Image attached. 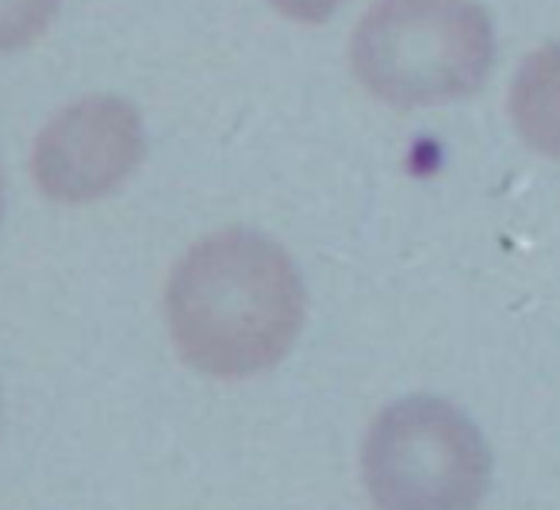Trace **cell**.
Instances as JSON below:
<instances>
[{"mask_svg": "<svg viewBox=\"0 0 560 510\" xmlns=\"http://www.w3.org/2000/svg\"><path fill=\"white\" fill-rule=\"evenodd\" d=\"M173 346L208 376H254L289 357L304 326V280L277 242L219 231L196 242L170 277Z\"/></svg>", "mask_w": 560, "mask_h": 510, "instance_id": "1", "label": "cell"}, {"mask_svg": "<svg viewBox=\"0 0 560 510\" xmlns=\"http://www.w3.org/2000/svg\"><path fill=\"white\" fill-rule=\"evenodd\" d=\"M350 62L392 108L460 101L495 66V27L472 0H376L350 39Z\"/></svg>", "mask_w": 560, "mask_h": 510, "instance_id": "2", "label": "cell"}, {"mask_svg": "<svg viewBox=\"0 0 560 510\" xmlns=\"http://www.w3.org/2000/svg\"><path fill=\"white\" fill-rule=\"evenodd\" d=\"M361 472L376 510H476L491 484V449L460 407L411 395L376 415Z\"/></svg>", "mask_w": 560, "mask_h": 510, "instance_id": "3", "label": "cell"}, {"mask_svg": "<svg viewBox=\"0 0 560 510\" xmlns=\"http://www.w3.org/2000/svg\"><path fill=\"white\" fill-rule=\"evenodd\" d=\"M147 154V131L135 104L89 96L62 108L35 139L32 170L58 204H93L116 193Z\"/></svg>", "mask_w": 560, "mask_h": 510, "instance_id": "4", "label": "cell"}, {"mask_svg": "<svg viewBox=\"0 0 560 510\" xmlns=\"http://www.w3.org/2000/svg\"><path fill=\"white\" fill-rule=\"evenodd\" d=\"M511 119L526 147L560 158V43L534 50L514 73Z\"/></svg>", "mask_w": 560, "mask_h": 510, "instance_id": "5", "label": "cell"}, {"mask_svg": "<svg viewBox=\"0 0 560 510\" xmlns=\"http://www.w3.org/2000/svg\"><path fill=\"white\" fill-rule=\"evenodd\" d=\"M62 0H0V55L35 43L58 16Z\"/></svg>", "mask_w": 560, "mask_h": 510, "instance_id": "6", "label": "cell"}, {"mask_svg": "<svg viewBox=\"0 0 560 510\" xmlns=\"http://www.w3.org/2000/svg\"><path fill=\"white\" fill-rule=\"evenodd\" d=\"M342 4L346 0H272V9H277L280 16L296 20V24H323V20L335 16Z\"/></svg>", "mask_w": 560, "mask_h": 510, "instance_id": "7", "label": "cell"}, {"mask_svg": "<svg viewBox=\"0 0 560 510\" xmlns=\"http://www.w3.org/2000/svg\"><path fill=\"white\" fill-rule=\"evenodd\" d=\"M0 219H4V177H0Z\"/></svg>", "mask_w": 560, "mask_h": 510, "instance_id": "8", "label": "cell"}]
</instances>
